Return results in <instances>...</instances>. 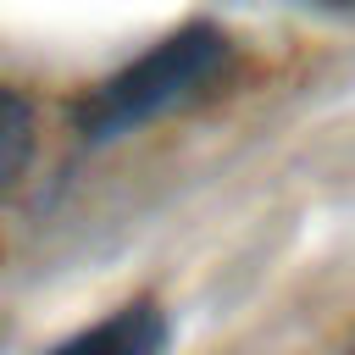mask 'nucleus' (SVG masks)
Masks as SVG:
<instances>
[{"label":"nucleus","mask_w":355,"mask_h":355,"mask_svg":"<svg viewBox=\"0 0 355 355\" xmlns=\"http://www.w3.org/2000/svg\"><path fill=\"white\" fill-rule=\"evenodd\" d=\"M222 61H227V33L211 22H189V28L166 33L161 44H150L122 72H111L100 89H89L72 122L89 144L122 139V133L155 122L161 111L183 105L189 94H200L222 72Z\"/></svg>","instance_id":"1"},{"label":"nucleus","mask_w":355,"mask_h":355,"mask_svg":"<svg viewBox=\"0 0 355 355\" xmlns=\"http://www.w3.org/2000/svg\"><path fill=\"white\" fill-rule=\"evenodd\" d=\"M161 344H166L161 305L155 300H133V305H116L111 316H100L94 327L61 338L44 355H161Z\"/></svg>","instance_id":"2"},{"label":"nucleus","mask_w":355,"mask_h":355,"mask_svg":"<svg viewBox=\"0 0 355 355\" xmlns=\"http://www.w3.org/2000/svg\"><path fill=\"white\" fill-rule=\"evenodd\" d=\"M28 155H33V111L11 89H0V194L22 178Z\"/></svg>","instance_id":"3"},{"label":"nucleus","mask_w":355,"mask_h":355,"mask_svg":"<svg viewBox=\"0 0 355 355\" xmlns=\"http://www.w3.org/2000/svg\"><path fill=\"white\" fill-rule=\"evenodd\" d=\"M322 6H355V0H322Z\"/></svg>","instance_id":"4"}]
</instances>
